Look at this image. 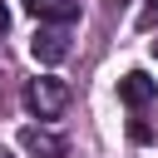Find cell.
<instances>
[{
  "label": "cell",
  "instance_id": "obj_1",
  "mask_svg": "<svg viewBox=\"0 0 158 158\" xmlns=\"http://www.w3.org/2000/svg\"><path fill=\"white\" fill-rule=\"evenodd\" d=\"M25 104H30V114H40V118H59V114L69 109V84L54 79V74H40V79H30Z\"/></svg>",
  "mask_w": 158,
  "mask_h": 158
},
{
  "label": "cell",
  "instance_id": "obj_2",
  "mask_svg": "<svg viewBox=\"0 0 158 158\" xmlns=\"http://www.w3.org/2000/svg\"><path fill=\"white\" fill-rule=\"evenodd\" d=\"M30 49H35L40 64H59V59L69 54V35H64V25H44V30L30 40Z\"/></svg>",
  "mask_w": 158,
  "mask_h": 158
},
{
  "label": "cell",
  "instance_id": "obj_3",
  "mask_svg": "<svg viewBox=\"0 0 158 158\" xmlns=\"http://www.w3.org/2000/svg\"><path fill=\"white\" fill-rule=\"evenodd\" d=\"M118 99H123L128 109H143V104L158 99V79H148L143 69H128V74L118 79Z\"/></svg>",
  "mask_w": 158,
  "mask_h": 158
},
{
  "label": "cell",
  "instance_id": "obj_4",
  "mask_svg": "<svg viewBox=\"0 0 158 158\" xmlns=\"http://www.w3.org/2000/svg\"><path fill=\"white\" fill-rule=\"evenodd\" d=\"M20 148L30 153V158H64V138L59 133H49V128H20Z\"/></svg>",
  "mask_w": 158,
  "mask_h": 158
},
{
  "label": "cell",
  "instance_id": "obj_5",
  "mask_svg": "<svg viewBox=\"0 0 158 158\" xmlns=\"http://www.w3.org/2000/svg\"><path fill=\"white\" fill-rule=\"evenodd\" d=\"M30 15L49 20V25H74L79 20V0H30Z\"/></svg>",
  "mask_w": 158,
  "mask_h": 158
},
{
  "label": "cell",
  "instance_id": "obj_6",
  "mask_svg": "<svg viewBox=\"0 0 158 158\" xmlns=\"http://www.w3.org/2000/svg\"><path fill=\"white\" fill-rule=\"evenodd\" d=\"M128 138H133V143H148V138H153V128H148V123H138V118H133V123H128Z\"/></svg>",
  "mask_w": 158,
  "mask_h": 158
},
{
  "label": "cell",
  "instance_id": "obj_7",
  "mask_svg": "<svg viewBox=\"0 0 158 158\" xmlns=\"http://www.w3.org/2000/svg\"><path fill=\"white\" fill-rule=\"evenodd\" d=\"M153 20H158V0H148V15H143V30H148Z\"/></svg>",
  "mask_w": 158,
  "mask_h": 158
},
{
  "label": "cell",
  "instance_id": "obj_8",
  "mask_svg": "<svg viewBox=\"0 0 158 158\" xmlns=\"http://www.w3.org/2000/svg\"><path fill=\"white\" fill-rule=\"evenodd\" d=\"M5 25H10V10H5V0H0V35H5Z\"/></svg>",
  "mask_w": 158,
  "mask_h": 158
},
{
  "label": "cell",
  "instance_id": "obj_9",
  "mask_svg": "<svg viewBox=\"0 0 158 158\" xmlns=\"http://www.w3.org/2000/svg\"><path fill=\"white\" fill-rule=\"evenodd\" d=\"M0 158H15V153H10V148H0Z\"/></svg>",
  "mask_w": 158,
  "mask_h": 158
}]
</instances>
